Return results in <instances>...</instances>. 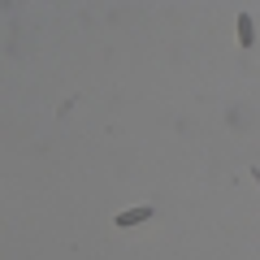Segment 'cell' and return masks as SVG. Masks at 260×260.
I'll return each instance as SVG.
<instances>
[{
	"mask_svg": "<svg viewBox=\"0 0 260 260\" xmlns=\"http://www.w3.org/2000/svg\"><path fill=\"white\" fill-rule=\"evenodd\" d=\"M148 217V208H139V213H121V225H130V221H143Z\"/></svg>",
	"mask_w": 260,
	"mask_h": 260,
	"instance_id": "6da1fadb",
	"label": "cell"
}]
</instances>
